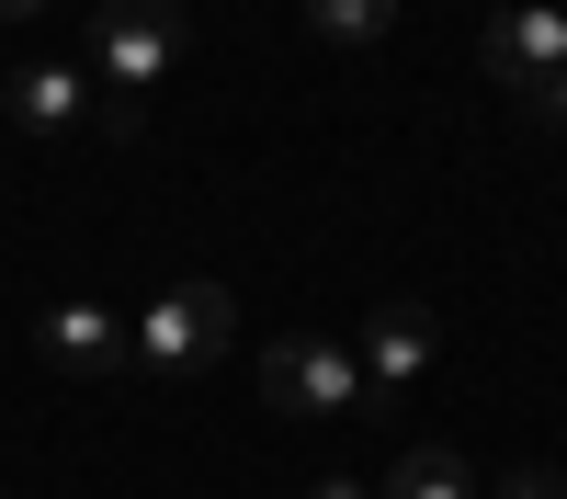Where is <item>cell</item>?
<instances>
[{"instance_id":"obj_13","label":"cell","mask_w":567,"mask_h":499,"mask_svg":"<svg viewBox=\"0 0 567 499\" xmlns=\"http://www.w3.org/2000/svg\"><path fill=\"white\" fill-rule=\"evenodd\" d=\"M318 499H363V477H318Z\"/></svg>"},{"instance_id":"obj_3","label":"cell","mask_w":567,"mask_h":499,"mask_svg":"<svg viewBox=\"0 0 567 499\" xmlns=\"http://www.w3.org/2000/svg\"><path fill=\"white\" fill-rule=\"evenodd\" d=\"M261 397L284 420H329V408H363V352L329 341V330H284L261 352Z\"/></svg>"},{"instance_id":"obj_10","label":"cell","mask_w":567,"mask_h":499,"mask_svg":"<svg viewBox=\"0 0 567 499\" xmlns=\"http://www.w3.org/2000/svg\"><path fill=\"white\" fill-rule=\"evenodd\" d=\"M523 114H534V125H556V136H567V69H556V80H545V91H523Z\"/></svg>"},{"instance_id":"obj_7","label":"cell","mask_w":567,"mask_h":499,"mask_svg":"<svg viewBox=\"0 0 567 499\" xmlns=\"http://www.w3.org/2000/svg\"><path fill=\"white\" fill-rule=\"evenodd\" d=\"M12 125H23V136L91 125V69H80V58H23V69H12Z\"/></svg>"},{"instance_id":"obj_6","label":"cell","mask_w":567,"mask_h":499,"mask_svg":"<svg viewBox=\"0 0 567 499\" xmlns=\"http://www.w3.org/2000/svg\"><path fill=\"white\" fill-rule=\"evenodd\" d=\"M45 363L69 386H103V375H136V330L114 306H45Z\"/></svg>"},{"instance_id":"obj_5","label":"cell","mask_w":567,"mask_h":499,"mask_svg":"<svg viewBox=\"0 0 567 499\" xmlns=\"http://www.w3.org/2000/svg\"><path fill=\"white\" fill-rule=\"evenodd\" d=\"M352 352H363V408H386V397H409L420 375H432L443 330H432V306H374Z\"/></svg>"},{"instance_id":"obj_1","label":"cell","mask_w":567,"mask_h":499,"mask_svg":"<svg viewBox=\"0 0 567 499\" xmlns=\"http://www.w3.org/2000/svg\"><path fill=\"white\" fill-rule=\"evenodd\" d=\"M182 58V0H103L91 12V103H103V136H148V91Z\"/></svg>"},{"instance_id":"obj_8","label":"cell","mask_w":567,"mask_h":499,"mask_svg":"<svg viewBox=\"0 0 567 499\" xmlns=\"http://www.w3.org/2000/svg\"><path fill=\"white\" fill-rule=\"evenodd\" d=\"M386 499H477V466H465L454 443H420V454H398Z\"/></svg>"},{"instance_id":"obj_11","label":"cell","mask_w":567,"mask_h":499,"mask_svg":"<svg viewBox=\"0 0 567 499\" xmlns=\"http://www.w3.org/2000/svg\"><path fill=\"white\" fill-rule=\"evenodd\" d=\"M499 499H567V477H556V466H523V477H511Z\"/></svg>"},{"instance_id":"obj_2","label":"cell","mask_w":567,"mask_h":499,"mask_svg":"<svg viewBox=\"0 0 567 499\" xmlns=\"http://www.w3.org/2000/svg\"><path fill=\"white\" fill-rule=\"evenodd\" d=\"M239 341V295L227 284H171L159 306H136V386H171V375H205V363Z\"/></svg>"},{"instance_id":"obj_12","label":"cell","mask_w":567,"mask_h":499,"mask_svg":"<svg viewBox=\"0 0 567 499\" xmlns=\"http://www.w3.org/2000/svg\"><path fill=\"white\" fill-rule=\"evenodd\" d=\"M45 23V0H0V34H34Z\"/></svg>"},{"instance_id":"obj_4","label":"cell","mask_w":567,"mask_h":499,"mask_svg":"<svg viewBox=\"0 0 567 499\" xmlns=\"http://www.w3.org/2000/svg\"><path fill=\"white\" fill-rule=\"evenodd\" d=\"M477 58H488V80L511 91V103H523V91H545L567 69V12H556V0H523V12H499L477 34Z\"/></svg>"},{"instance_id":"obj_9","label":"cell","mask_w":567,"mask_h":499,"mask_svg":"<svg viewBox=\"0 0 567 499\" xmlns=\"http://www.w3.org/2000/svg\"><path fill=\"white\" fill-rule=\"evenodd\" d=\"M398 23V0H307V34H329V45H374Z\"/></svg>"},{"instance_id":"obj_14","label":"cell","mask_w":567,"mask_h":499,"mask_svg":"<svg viewBox=\"0 0 567 499\" xmlns=\"http://www.w3.org/2000/svg\"><path fill=\"white\" fill-rule=\"evenodd\" d=\"M556 12H567V0H556Z\"/></svg>"}]
</instances>
